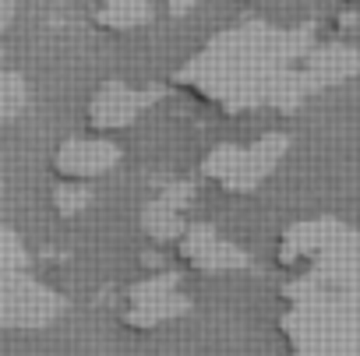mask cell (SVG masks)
Masks as SVG:
<instances>
[{
	"label": "cell",
	"instance_id": "obj_1",
	"mask_svg": "<svg viewBox=\"0 0 360 356\" xmlns=\"http://www.w3.org/2000/svg\"><path fill=\"white\" fill-rule=\"evenodd\" d=\"M176 85L209 106L244 113L265 99H279L283 78L276 74L272 46L258 36V29H233L180 67Z\"/></svg>",
	"mask_w": 360,
	"mask_h": 356
},
{
	"label": "cell",
	"instance_id": "obj_2",
	"mask_svg": "<svg viewBox=\"0 0 360 356\" xmlns=\"http://www.w3.org/2000/svg\"><path fill=\"white\" fill-rule=\"evenodd\" d=\"M191 310V300L180 286L176 272H152L134 279L117 303V321L127 331H159L173 321H180Z\"/></svg>",
	"mask_w": 360,
	"mask_h": 356
},
{
	"label": "cell",
	"instance_id": "obj_3",
	"mask_svg": "<svg viewBox=\"0 0 360 356\" xmlns=\"http://www.w3.org/2000/svg\"><path fill=\"white\" fill-rule=\"evenodd\" d=\"M279 155H283V138L272 134L240 145H219L205 155L202 176L226 195H248L258 191V184L279 166Z\"/></svg>",
	"mask_w": 360,
	"mask_h": 356
},
{
	"label": "cell",
	"instance_id": "obj_4",
	"mask_svg": "<svg viewBox=\"0 0 360 356\" xmlns=\"http://www.w3.org/2000/svg\"><path fill=\"white\" fill-rule=\"evenodd\" d=\"M64 310V296L32 272L0 275V331L22 335L50 328Z\"/></svg>",
	"mask_w": 360,
	"mask_h": 356
},
{
	"label": "cell",
	"instance_id": "obj_5",
	"mask_svg": "<svg viewBox=\"0 0 360 356\" xmlns=\"http://www.w3.org/2000/svg\"><path fill=\"white\" fill-rule=\"evenodd\" d=\"M120 162V145L106 134H71L50 152V169L64 184H99Z\"/></svg>",
	"mask_w": 360,
	"mask_h": 356
},
{
	"label": "cell",
	"instance_id": "obj_6",
	"mask_svg": "<svg viewBox=\"0 0 360 356\" xmlns=\"http://www.w3.org/2000/svg\"><path fill=\"white\" fill-rule=\"evenodd\" d=\"M173 254L195 275H233L248 268V254L209 223H188L173 240Z\"/></svg>",
	"mask_w": 360,
	"mask_h": 356
},
{
	"label": "cell",
	"instance_id": "obj_7",
	"mask_svg": "<svg viewBox=\"0 0 360 356\" xmlns=\"http://www.w3.org/2000/svg\"><path fill=\"white\" fill-rule=\"evenodd\" d=\"M148 106V92L131 88L127 81H103L85 103V131L92 134H120L134 120H141Z\"/></svg>",
	"mask_w": 360,
	"mask_h": 356
},
{
	"label": "cell",
	"instance_id": "obj_8",
	"mask_svg": "<svg viewBox=\"0 0 360 356\" xmlns=\"http://www.w3.org/2000/svg\"><path fill=\"white\" fill-rule=\"evenodd\" d=\"M92 22L103 32L127 36L152 22V8L148 0H92Z\"/></svg>",
	"mask_w": 360,
	"mask_h": 356
},
{
	"label": "cell",
	"instance_id": "obj_9",
	"mask_svg": "<svg viewBox=\"0 0 360 356\" xmlns=\"http://www.w3.org/2000/svg\"><path fill=\"white\" fill-rule=\"evenodd\" d=\"M184 226H188V223H184V216H180V209L169 205L166 198L148 202V205L141 209V216H138V230H141V237L152 240V244H169V247H173V240L180 237V230H184Z\"/></svg>",
	"mask_w": 360,
	"mask_h": 356
},
{
	"label": "cell",
	"instance_id": "obj_10",
	"mask_svg": "<svg viewBox=\"0 0 360 356\" xmlns=\"http://www.w3.org/2000/svg\"><path fill=\"white\" fill-rule=\"evenodd\" d=\"M29 110V85L22 74L0 67V127H11Z\"/></svg>",
	"mask_w": 360,
	"mask_h": 356
},
{
	"label": "cell",
	"instance_id": "obj_11",
	"mask_svg": "<svg viewBox=\"0 0 360 356\" xmlns=\"http://www.w3.org/2000/svg\"><path fill=\"white\" fill-rule=\"evenodd\" d=\"M32 258H29V247L25 240L0 223V275H11V272H29Z\"/></svg>",
	"mask_w": 360,
	"mask_h": 356
},
{
	"label": "cell",
	"instance_id": "obj_12",
	"mask_svg": "<svg viewBox=\"0 0 360 356\" xmlns=\"http://www.w3.org/2000/svg\"><path fill=\"white\" fill-rule=\"evenodd\" d=\"M89 202H92V187H89V184H64V180H57V187H53V195H50V205H53L57 216H64V219L82 216V212L89 209Z\"/></svg>",
	"mask_w": 360,
	"mask_h": 356
},
{
	"label": "cell",
	"instance_id": "obj_13",
	"mask_svg": "<svg viewBox=\"0 0 360 356\" xmlns=\"http://www.w3.org/2000/svg\"><path fill=\"white\" fill-rule=\"evenodd\" d=\"M11 15H15V0H0V32L11 25Z\"/></svg>",
	"mask_w": 360,
	"mask_h": 356
},
{
	"label": "cell",
	"instance_id": "obj_14",
	"mask_svg": "<svg viewBox=\"0 0 360 356\" xmlns=\"http://www.w3.org/2000/svg\"><path fill=\"white\" fill-rule=\"evenodd\" d=\"M0 184H4V169H0Z\"/></svg>",
	"mask_w": 360,
	"mask_h": 356
}]
</instances>
